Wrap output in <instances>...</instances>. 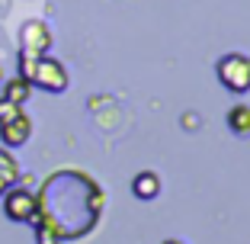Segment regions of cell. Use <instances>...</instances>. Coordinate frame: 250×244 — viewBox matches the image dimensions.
I'll list each match as a JSON object with an SVG mask.
<instances>
[{"label":"cell","mask_w":250,"mask_h":244,"mask_svg":"<svg viewBox=\"0 0 250 244\" xmlns=\"http://www.w3.org/2000/svg\"><path fill=\"white\" fill-rule=\"evenodd\" d=\"M52 29L45 26L42 20H29V22H22V29H20V48L22 55H48L52 52Z\"/></svg>","instance_id":"cell-4"},{"label":"cell","mask_w":250,"mask_h":244,"mask_svg":"<svg viewBox=\"0 0 250 244\" xmlns=\"http://www.w3.org/2000/svg\"><path fill=\"white\" fill-rule=\"evenodd\" d=\"M132 193L138 200H154L157 193H161V180H157L154 170H141L138 177L132 180Z\"/></svg>","instance_id":"cell-7"},{"label":"cell","mask_w":250,"mask_h":244,"mask_svg":"<svg viewBox=\"0 0 250 244\" xmlns=\"http://www.w3.org/2000/svg\"><path fill=\"white\" fill-rule=\"evenodd\" d=\"M164 244H183V241H164Z\"/></svg>","instance_id":"cell-11"},{"label":"cell","mask_w":250,"mask_h":244,"mask_svg":"<svg viewBox=\"0 0 250 244\" xmlns=\"http://www.w3.org/2000/svg\"><path fill=\"white\" fill-rule=\"evenodd\" d=\"M0 84H3V67H0Z\"/></svg>","instance_id":"cell-12"},{"label":"cell","mask_w":250,"mask_h":244,"mask_svg":"<svg viewBox=\"0 0 250 244\" xmlns=\"http://www.w3.org/2000/svg\"><path fill=\"white\" fill-rule=\"evenodd\" d=\"M32 138V119L26 116V110L13 112L10 119L0 122V145L3 148H22Z\"/></svg>","instance_id":"cell-5"},{"label":"cell","mask_w":250,"mask_h":244,"mask_svg":"<svg viewBox=\"0 0 250 244\" xmlns=\"http://www.w3.org/2000/svg\"><path fill=\"white\" fill-rule=\"evenodd\" d=\"M22 106H16V103H10V100H3V96H0V122H3V119H10L13 116V112H20Z\"/></svg>","instance_id":"cell-10"},{"label":"cell","mask_w":250,"mask_h":244,"mask_svg":"<svg viewBox=\"0 0 250 244\" xmlns=\"http://www.w3.org/2000/svg\"><path fill=\"white\" fill-rule=\"evenodd\" d=\"M32 93V84L26 81V77H13V81H3V100H10V103L22 106L26 100H29Z\"/></svg>","instance_id":"cell-8"},{"label":"cell","mask_w":250,"mask_h":244,"mask_svg":"<svg viewBox=\"0 0 250 244\" xmlns=\"http://www.w3.org/2000/svg\"><path fill=\"white\" fill-rule=\"evenodd\" d=\"M20 77H26L32 87L45 90V93H64L67 84H71L67 67L55 55H22L20 52Z\"/></svg>","instance_id":"cell-1"},{"label":"cell","mask_w":250,"mask_h":244,"mask_svg":"<svg viewBox=\"0 0 250 244\" xmlns=\"http://www.w3.org/2000/svg\"><path fill=\"white\" fill-rule=\"evenodd\" d=\"M16 180H20V161L10 155V148L0 145V196H3Z\"/></svg>","instance_id":"cell-6"},{"label":"cell","mask_w":250,"mask_h":244,"mask_svg":"<svg viewBox=\"0 0 250 244\" xmlns=\"http://www.w3.org/2000/svg\"><path fill=\"white\" fill-rule=\"evenodd\" d=\"M215 74H218L221 87H228L231 93H247L250 90V55H244V52L221 55L218 65H215Z\"/></svg>","instance_id":"cell-2"},{"label":"cell","mask_w":250,"mask_h":244,"mask_svg":"<svg viewBox=\"0 0 250 244\" xmlns=\"http://www.w3.org/2000/svg\"><path fill=\"white\" fill-rule=\"evenodd\" d=\"M228 129L234 135H250V106L247 103L231 106V112H228Z\"/></svg>","instance_id":"cell-9"},{"label":"cell","mask_w":250,"mask_h":244,"mask_svg":"<svg viewBox=\"0 0 250 244\" xmlns=\"http://www.w3.org/2000/svg\"><path fill=\"white\" fill-rule=\"evenodd\" d=\"M0 206H3V215L10 222H32L36 219V209H39V200H36V190L29 183L16 180L3 196H0Z\"/></svg>","instance_id":"cell-3"}]
</instances>
